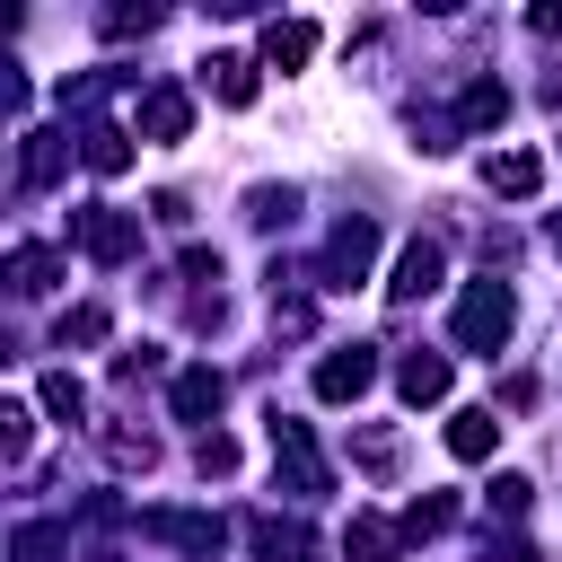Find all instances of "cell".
Segmentation results:
<instances>
[{
  "instance_id": "cell-20",
  "label": "cell",
  "mask_w": 562,
  "mask_h": 562,
  "mask_svg": "<svg viewBox=\"0 0 562 562\" xmlns=\"http://www.w3.org/2000/svg\"><path fill=\"white\" fill-rule=\"evenodd\" d=\"M501 114H509V88H501V79H474V88L457 97V132H492Z\"/></svg>"
},
{
  "instance_id": "cell-26",
  "label": "cell",
  "mask_w": 562,
  "mask_h": 562,
  "mask_svg": "<svg viewBox=\"0 0 562 562\" xmlns=\"http://www.w3.org/2000/svg\"><path fill=\"white\" fill-rule=\"evenodd\" d=\"M26 448H35V413H26V404H0V457L26 465Z\"/></svg>"
},
{
  "instance_id": "cell-4",
  "label": "cell",
  "mask_w": 562,
  "mask_h": 562,
  "mask_svg": "<svg viewBox=\"0 0 562 562\" xmlns=\"http://www.w3.org/2000/svg\"><path fill=\"white\" fill-rule=\"evenodd\" d=\"M70 237H79L88 263H132V255H140V228H132V211H114V202H79V211H70Z\"/></svg>"
},
{
  "instance_id": "cell-32",
  "label": "cell",
  "mask_w": 562,
  "mask_h": 562,
  "mask_svg": "<svg viewBox=\"0 0 562 562\" xmlns=\"http://www.w3.org/2000/svg\"><path fill=\"white\" fill-rule=\"evenodd\" d=\"M360 465L386 474V465H395V430H360Z\"/></svg>"
},
{
  "instance_id": "cell-5",
  "label": "cell",
  "mask_w": 562,
  "mask_h": 562,
  "mask_svg": "<svg viewBox=\"0 0 562 562\" xmlns=\"http://www.w3.org/2000/svg\"><path fill=\"white\" fill-rule=\"evenodd\" d=\"M369 386H378V351H369V342H342V351L316 360V395H325V404H360Z\"/></svg>"
},
{
  "instance_id": "cell-24",
  "label": "cell",
  "mask_w": 562,
  "mask_h": 562,
  "mask_svg": "<svg viewBox=\"0 0 562 562\" xmlns=\"http://www.w3.org/2000/svg\"><path fill=\"white\" fill-rule=\"evenodd\" d=\"M448 518H457V501H448V492H430V501H413V509H404L395 527H404V544H422V536H439Z\"/></svg>"
},
{
  "instance_id": "cell-34",
  "label": "cell",
  "mask_w": 562,
  "mask_h": 562,
  "mask_svg": "<svg viewBox=\"0 0 562 562\" xmlns=\"http://www.w3.org/2000/svg\"><path fill=\"white\" fill-rule=\"evenodd\" d=\"M483 562H536V553H527V544H501V553H483Z\"/></svg>"
},
{
  "instance_id": "cell-18",
  "label": "cell",
  "mask_w": 562,
  "mask_h": 562,
  "mask_svg": "<svg viewBox=\"0 0 562 562\" xmlns=\"http://www.w3.org/2000/svg\"><path fill=\"white\" fill-rule=\"evenodd\" d=\"M202 79H211V97H220V105H255V61H246V53H211V61H202Z\"/></svg>"
},
{
  "instance_id": "cell-30",
  "label": "cell",
  "mask_w": 562,
  "mask_h": 562,
  "mask_svg": "<svg viewBox=\"0 0 562 562\" xmlns=\"http://www.w3.org/2000/svg\"><path fill=\"white\" fill-rule=\"evenodd\" d=\"M149 26H158L149 0H140V9H105V35H149Z\"/></svg>"
},
{
  "instance_id": "cell-2",
  "label": "cell",
  "mask_w": 562,
  "mask_h": 562,
  "mask_svg": "<svg viewBox=\"0 0 562 562\" xmlns=\"http://www.w3.org/2000/svg\"><path fill=\"white\" fill-rule=\"evenodd\" d=\"M272 474H281V492H299V501L334 492V465H325L316 430H307V422H290V413H272Z\"/></svg>"
},
{
  "instance_id": "cell-35",
  "label": "cell",
  "mask_w": 562,
  "mask_h": 562,
  "mask_svg": "<svg viewBox=\"0 0 562 562\" xmlns=\"http://www.w3.org/2000/svg\"><path fill=\"white\" fill-rule=\"evenodd\" d=\"M544 237H553V255H562V211H553V228H544Z\"/></svg>"
},
{
  "instance_id": "cell-19",
  "label": "cell",
  "mask_w": 562,
  "mask_h": 562,
  "mask_svg": "<svg viewBox=\"0 0 562 562\" xmlns=\"http://www.w3.org/2000/svg\"><path fill=\"white\" fill-rule=\"evenodd\" d=\"M61 553H70V527L61 518H26L9 536V562H61Z\"/></svg>"
},
{
  "instance_id": "cell-15",
  "label": "cell",
  "mask_w": 562,
  "mask_h": 562,
  "mask_svg": "<svg viewBox=\"0 0 562 562\" xmlns=\"http://www.w3.org/2000/svg\"><path fill=\"white\" fill-rule=\"evenodd\" d=\"M263 61H272V70H307V61H316V26H307V18H272V26H263Z\"/></svg>"
},
{
  "instance_id": "cell-25",
  "label": "cell",
  "mask_w": 562,
  "mask_h": 562,
  "mask_svg": "<svg viewBox=\"0 0 562 562\" xmlns=\"http://www.w3.org/2000/svg\"><path fill=\"white\" fill-rule=\"evenodd\" d=\"M290 211H299V193H290V184H255V193H246V220H255V228H281Z\"/></svg>"
},
{
  "instance_id": "cell-16",
  "label": "cell",
  "mask_w": 562,
  "mask_h": 562,
  "mask_svg": "<svg viewBox=\"0 0 562 562\" xmlns=\"http://www.w3.org/2000/svg\"><path fill=\"white\" fill-rule=\"evenodd\" d=\"M342 553H351V562H395V553H404V527H395V518H369V509H360V518L342 527Z\"/></svg>"
},
{
  "instance_id": "cell-10",
  "label": "cell",
  "mask_w": 562,
  "mask_h": 562,
  "mask_svg": "<svg viewBox=\"0 0 562 562\" xmlns=\"http://www.w3.org/2000/svg\"><path fill=\"white\" fill-rule=\"evenodd\" d=\"M483 184H492L501 202H536V193H544V158H536V149H501V158L483 167Z\"/></svg>"
},
{
  "instance_id": "cell-17",
  "label": "cell",
  "mask_w": 562,
  "mask_h": 562,
  "mask_svg": "<svg viewBox=\"0 0 562 562\" xmlns=\"http://www.w3.org/2000/svg\"><path fill=\"white\" fill-rule=\"evenodd\" d=\"M53 281H61V255L53 246H9V290L18 299H44Z\"/></svg>"
},
{
  "instance_id": "cell-27",
  "label": "cell",
  "mask_w": 562,
  "mask_h": 562,
  "mask_svg": "<svg viewBox=\"0 0 562 562\" xmlns=\"http://www.w3.org/2000/svg\"><path fill=\"white\" fill-rule=\"evenodd\" d=\"M53 342H61V351H70V342H79V351H88V342H105V307H70V316L53 325Z\"/></svg>"
},
{
  "instance_id": "cell-9",
  "label": "cell",
  "mask_w": 562,
  "mask_h": 562,
  "mask_svg": "<svg viewBox=\"0 0 562 562\" xmlns=\"http://www.w3.org/2000/svg\"><path fill=\"white\" fill-rule=\"evenodd\" d=\"M167 395H176V422H202V430H211V413L228 404V378L193 360V369H176V386H167Z\"/></svg>"
},
{
  "instance_id": "cell-13",
  "label": "cell",
  "mask_w": 562,
  "mask_h": 562,
  "mask_svg": "<svg viewBox=\"0 0 562 562\" xmlns=\"http://www.w3.org/2000/svg\"><path fill=\"white\" fill-rule=\"evenodd\" d=\"M395 395L404 404H439L448 395V351H404L395 360Z\"/></svg>"
},
{
  "instance_id": "cell-8",
  "label": "cell",
  "mask_w": 562,
  "mask_h": 562,
  "mask_svg": "<svg viewBox=\"0 0 562 562\" xmlns=\"http://www.w3.org/2000/svg\"><path fill=\"white\" fill-rule=\"evenodd\" d=\"M61 167H70V132H26V149H18V193L61 184Z\"/></svg>"
},
{
  "instance_id": "cell-23",
  "label": "cell",
  "mask_w": 562,
  "mask_h": 562,
  "mask_svg": "<svg viewBox=\"0 0 562 562\" xmlns=\"http://www.w3.org/2000/svg\"><path fill=\"white\" fill-rule=\"evenodd\" d=\"M35 395H44V413H53V422H79V413H88V386H79L70 369H53V378H44Z\"/></svg>"
},
{
  "instance_id": "cell-21",
  "label": "cell",
  "mask_w": 562,
  "mask_h": 562,
  "mask_svg": "<svg viewBox=\"0 0 562 562\" xmlns=\"http://www.w3.org/2000/svg\"><path fill=\"white\" fill-rule=\"evenodd\" d=\"M79 158H88L97 176H123V167H132V132H114V123H88V132H79Z\"/></svg>"
},
{
  "instance_id": "cell-14",
  "label": "cell",
  "mask_w": 562,
  "mask_h": 562,
  "mask_svg": "<svg viewBox=\"0 0 562 562\" xmlns=\"http://www.w3.org/2000/svg\"><path fill=\"white\" fill-rule=\"evenodd\" d=\"M492 448H501V422H492V404H465V413L448 422V457H457V465H483Z\"/></svg>"
},
{
  "instance_id": "cell-1",
  "label": "cell",
  "mask_w": 562,
  "mask_h": 562,
  "mask_svg": "<svg viewBox=\"0 0 562 562\" xmlns=\"http://www.w3.org/2000/svg\"><path fill=\"white\" fill-rule=\"evenodd\" d=\"M448 325H457V351H483V360H492V351L509 342V325H518V299H509V281H492V272H483V281H465Z\"/></svg>"
},
{
  "instance_id": "cell-33",
  "label": "cell",
  "mask_w": 562,
  "mask_h": 562,
  "mask_svg": "<svg viewBox=\"0 0 562 562\" xmlns=\"http://www.w3.org/2000/svg\"><path fill=\"white\" fill-rule=\"evenodd\" d=\"M527 26H536V35H562V0H536V9H527Z\"/></svg>"
},
{
  "instance_id": "cell-29",
  "label": "cell",
  "mask_w": 562,
  "mask_h": 562,
  "mask_svg": "<svg viewBox=\"0 0 562 562\" xmlns=\"http://www.w3.org/2000/svg\"><path fill=\"white\" fill-rule=\"evenodd\" d=\"M527 501H536L527 474H501V483H492V509H501V518H527Z\"/></svg>"
},
{
  "instance_id": "cell-7",
  "label": "cell",
  "mask_w": 562,
  "mask_h": 562,
  "mask_svg": "<svg viewBox=\"0 0 562 562\" xmlns=\"http://www.w3.org/2000/svg\"><path fill=\"white\" fill-rule=\"evenodd\" d=\"M246 553L255 562H307L316 536H307V518H246Z\"/></svg>"
},
{
  "instance_id": "cell-11",
  "label": "cell",
  "mask_w": 562,
  "mask_h": 562,
  "mask_svg": "<svg viewBox=\"0 0 562 562\" xmlns=\"http://www.w3.org/2000/svg\"><path fill=\"white\" fill-rule=\"evenodd\" d=\"M422 290H439V237H413V246L395 255V281H386V299H395V307H413Z\"/></svg>"
},
{
  "instance_id": "cell-6",
  "label": "cell",
  "mask_w": 562,
  "mask_h": 562,
  "mask_svg": "<svg viewBox=\"0 0 562 562\" xmlns=\"http://www.w3.org/2000/svg\"><path fill=\"white\" fill-rule=\"evenodd\" d=\"M140 536L176 544V553H220V518L211 509H140Z\"/></svg>"
},
{
  "instance_id": "cell-3",
  "label": "cell",
  "mask_w": 562,
  "mask_h": 562,
  "mask_svg": "<svg viewBox=\"0 0 562 562\" xmlns=\"http://www.w3.org/2000/svg\"><path fill=\"white\" fill-rule=\"evenodd\" d=\"M369 263H378V220H334V237H325V255H316V290H360L369 281Z\"/></svg>"
},
{
  "instance_id": "cell-31",
  "label": "cell",
  "mask_w": 562,
  "mask_h": 562,
  "mask_svg": "<svg viewBox=\"0 0 562 562\" xmlns=\"http://www.w3.org/2000/svg\"><path fill=\"white\" fill-rule=\"evenodd\" d=\"M272 325H281V334H307V325H316V307H307V299H281V290H272Z\"/></svg>"
},
{
  "instance_id": "cell-12",
  "label": "cell",
  "mask_w": 562,
  "mask_h": 562,
  "mask_svg": "<svg viewBox=\"0 0 562 562\" xmlns=\"http://www.w3.org/2000/svg\"><path fill=\"white\" fill-rule=\"evenodd\" d=\"M193 132V97L184 88H149L140 97V140H184Z\"/></svg>"
},
{
  "instance_id": "cell-22",
  "label": "cell",
  "mask_w": 562,
  "mask_h": 562,
  "mask_svg": "<svg viewBox=\"0 0 562 562\" xmlns=\"http://www.w3.org/2000/svg\"><path fill=\"white\" fill-rule=\"evenodd\" d=\"M97 448H105L123 474H149V465H158V439H149V430H123V422H105V430H97Z\"/></svg>"
},
{
  "instance_id": "cell-28",
  "label": "cell",
  "mask_w": 562,
  "mask_h": 562,
  "mask_svg": "<svg viewBox=\"0 0 562 562\" xmlns=\"http://www.w3.org/2000/svg\"><path fill=\"white\" fill-rule=\"evenodd\" d=\"M193 465H202V474H237V439H228V430H202V439H193Z\"/></svg>"
}]
</instances>
